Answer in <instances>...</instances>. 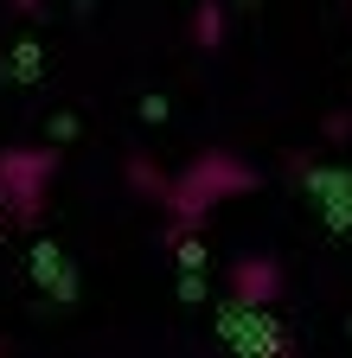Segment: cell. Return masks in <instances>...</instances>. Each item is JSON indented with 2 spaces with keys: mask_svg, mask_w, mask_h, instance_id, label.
Masks as SVG:
<instances>
[{
  "mask_svg": "<svg viewBox=\"0 0 352 358\" xmlns=\"http://www.w3.org/2000/svg\"><path fill=\"white\" fill-rule=\"evenodd\" d=\"M199 45H218V7H199V26H192Z\"/></svg>",
  "mask_w": 352,
  "mask_h": 358,
  "instance_id": "3",
  "label": "cell"
},
{
  "mask_svg": "<svg viewBox=\"0 0 352 358\" xmlns=\"http://www.w3.org/2000/svg\"><path fill=\"white\" fill-rule=\"evenodd\" d=\"M256 179H250V166H237V160H225V154H211V160H199L186 179H180V192H173V211H180L186 224H199V211L211 205V199H225V192H250Z\"/></svg>",
  "mask_w": 352,
  "mask_h": 358,
  "instance_id": "1",
  "label": "cell"
},
{
  "mask_svg": "<svg viewBox=\"0 0 352 358\" xmlns=\"http://www.w3.org/2000/svg\"><path fill=\"white\" fill-rule=\"evenodd\" d=\"M231 294H237L244 307H262V301H276V294H282V268H276V262H262V256L237 262V268H231Z\"/></svg>",
  "mask_w": 352,
  "mask_h": 358,
  "instance_id": "2",
  "label": "cell"
}]
</instances>
